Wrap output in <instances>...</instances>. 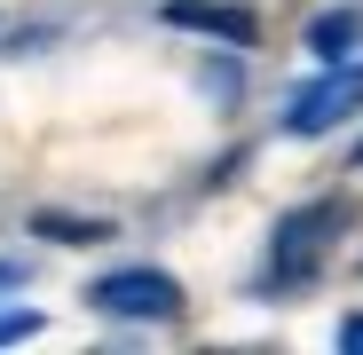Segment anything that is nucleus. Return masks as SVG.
I'll use <instances>...</instances> for the list:
<instances>
[{"label": "nucleus", "instance_id": "nucleus-1", "mask_svg": "<svg viewBox=\"0 0 363 355\" xmlns=\"http://www.w3.org/2000/svg\"><path fill=\"white\" fill-rule=\"evenodd\" d=\"M340 229H347V198H308V205H292L269 237V284H308L324 269V253L340 245Z\"/></svg>", "mask_w": 363, "mask_h": 355}, {"label": "nucleus", "instance_id": "nucleus-2", "mask_svg": "<svg viewBox=\"0 0 363 355\" xmlns=\"http://www.w3.org/2000/svg\"><path fill=\"white\" fill-rule=\"evenodd\" d=\"M87 308L118 316V324H174L182 316V284L166 269H111V276L87 284Z\"/></svg>", "mask_w": 363, "mask_h": 355}, {"label": "nucleus", "instance_id": "nucleus-3", "mask_svg": "<svg viewBox=\"0 0 363 355\" xmlns=\"http://www.w3.org/2000/svg\"><path fill=\"white\" fill-rule=\"evenodd\" d=\"M363 111V64H332L324 79H308L284 111V135H332L340 118Z\"/></svg>", "mask_w": 363, "mask_h": 355}, {"label": "nucleus", "instance_id": "nucleus-4", "mask_svg": "<svg viewBox=\"0 0 363 355\" xmlns=\"http://www.w3.org/2000/svg\"><path fill=\"white\" fill-rule=\"evenodd\" d=\"M166 24L174 32H206L221 47H253L261 40V16L245 9V0H166Z\"/></svg>", "mask_w": 363, "mask_h": 355}, {"label": "nucleus", "instance_id": "nucleus-5", "mask_svg": "<svg viewBox=\"0 0 363 355\" xmlns=\"http://www.w3.org/2000/svg\"><path fill=\"white\" fill-rule=\"evenodd\" d=\"M355 40H363V9H324V16L308 24V47L324 55V64H347Z\"/></svg>", "mask_w": 363, "mask_h": 355}, {"label": "nucleus", "instance_id": "nucleus-6", "mask_svg": "<svg viewBox=\"0 0 363 355\" xmlns=\"http://www.w3.org/2000/svg\"><path fill=\"white\" fill-rule=\"evenodd\" d=\"M32 229L55 237V245H103L111 237V221H79V213H32Z\"/></svg>", "mask_w": 363, "mask_h": 355}, {"label": "nucleus", "instance_id": "nucleus-7", "mask_svg": "<svg viewBox=\"0 0 363 355\" xmlns=\"http://www.w3.org/2000/svg\"><path fill=\"white\" fill-rule=\"evenodd\" d=\"M40 332V316L32 308H16V316H0V347H9V339H32Z\"/></svg>", "mask_w": 363, "mask_h": 355}, {"label": "nucleus", "instance_id": "nucleus-8", "mask_svg": "<svg viewBox=\"0 0 363 355\" xmlns=\"http://www.w3.org/2000/svg\"><path fill=\"white\" fill-rule=\"evenodd\" d=\"M340 347H363V316H347V324H340Z\"/></svg>", "mask_w": 363, "mask_h": 355}, {"label": "nucleus", "instance_id": "nucleus-9", "mask_svg": "<svg viewBox=\"0 0 363 355\" xmlns=\"http://www.w3.org/2000/svg\"><path fill=\"white\" fill-rule=\"evenodd\" d=\"M16 284H24V269H16V261H0V292H16Z\"/></svg>", "mask_w": 363, "mask_h": 355}, {"label": "nucleus", "instance_id": "nucleus-10", "mask_svg": "<svg viewBox=\"0 0 363 355\" xmlns=\"http://www.w3.org/2000/svg\"><path fill=\"white\" fill-rule=\"evenodd\" d=\"M355 166H363V142H355Z\"/></svg>", "mask_w": 363, "mask_h": 355}]
</instances>
